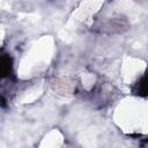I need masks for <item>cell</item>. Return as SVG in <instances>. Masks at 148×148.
I'll use <instances>...</instances> for the list:
<instances>
[{
  "label": "cell",
  "mask_w": 148,
  "mask_h": 148,
  "mask_svg": "<svg viewBox=\"0 0 148 148\" xmlns=\"http://www.w3.org/2000/svg\"><path fill=\"white\" fill-rule=\"evenodd\" d=\"M132 92L140 97L148 96V71L133 84Z\"/></svg>",
  "instance_id": "cell-1"
},
{
  "label": "cell",
  "mask_w": 148,
  "mask_h": 148,
  "mask_svg": "<svg viewBox=\"0 0 148 148\" xmlns=\"http://www.w3.org/2000/svg\"><path fill=\"white\" fill-rule=\"evenodd\" d=\"M0 69H1V76L7 77L12 73V58L8 54H2L0 60Z\"/></svg>",
  "instance_id": "cell-2"
}]
</instances>
